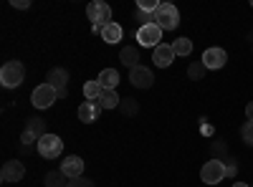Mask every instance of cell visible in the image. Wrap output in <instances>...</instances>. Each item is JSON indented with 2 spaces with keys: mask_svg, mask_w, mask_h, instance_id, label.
<instances>
[{
  "mask_svg": "<svg viewBox=\"0 0 253 187\" xmlns=\"http://www.w3.org/2000/svg\"><path fill=\"white\" fill-rule=\"evenodd\" d=\"M26 78V66L20 64V61H8V64L0 69V81H3L5 89H15L23 84Z\"/></svg>",
  "mask_w": 253,
  "mask_h": 187,
  "instance_id": "cell-1",
  "label": "cell"
},
{
  "mask_svg": "<svg viewBox=\"0 0 253 187\" xmlns=\"http://www.w3.org/2000/svg\"><path fill=\"white\" fill-rule=\"evenodd\" d=\"M155 23L162 31H175L180 26V13L172 3H160V8L155 10Z\"/></svg>",
  "mask_w": 253,
  "mask_h": 187,
  "instance_id": "cell-2",
  "label": "cell"
},
{
  "mask_svg": "<svg viewBox=\"0 0 253 187\" xmlns=\"http://www.w3.org/2000/svg\"><path fill=\"white\" fill-rule=\"evenodd\" d=\"M134 38L139 40V46L144 48H157L160 40H162V28L157 23H147V26H139L134 31Z\"/></svg>",
  "mask_w": 253,
  "mask_h": 187,
  "instance_id": "cell-3",
  "label": "cell"
},
{
  "mask_svg": "<svg viewBox=\"0 0 253 187\" xmlns=\"http://www.w3.org/2000/svg\"><path fill=\"white\" fill-rule=\"evenodd\" d=\"M36 150H38V154L43 157V159H56V157H61V152H63V142H61V137H56V134H46V137L38 139Z\"/></svg>",
  "mask_w": 253,
  "mask_h": 187,
  "instance_id": "cell-4",
  "label": "cell"
},
{
  "mask_svg": "<svg viewBox=\"0 0 253 187\" xmlns=\"http://www.w3.org/2000/svg\"><path fill=\"white\" fill-rule=\"evenodd\" d=\"M56 99H58V94H56V89H53V86H48V84L36 86V89H33V94H31V104H33L36 109H48Z\"/></svg>",
  "mask_w": 253,
  "mask_h": 187,
  "instance_id": "cell-5",
  "label": "cell"
},
{
  "mask_svg": "<svg viewBox=\"0 0 253 187\" xmlns=\"http://www.w3.org/2000/svg\"><path fill=\"white\" fill-rule=\"evenodd\" d=\"M86 15L94 26H109L112 23V8L107 3H101V0H94V3H89L86 8Z\"/></svg>",
  "mask_w": 253,
  "mask_h": 187,
  "instance_id": "cell-6",
  "label": "cell"
},
{
  "mask_svg": "<svg viewBox=\"0 0 253 187\" xmlns=\"http://www.w3.org/2000/svg\"><path fill=\"white\" fill-rule=\"evenodd\" d=\"M225 177V164L220 159H210L203 164V170H200V180L205 185H218L220 180Z\"/></svg>",
  "mask_w": 253,
  "mask_h": 187,
  "instance_id": "cell-7",
  "label": "cell"
},
{
  "mask_svg": "<svg viewBox=\"0 0 253 187\" xmlns=\"http://www.w3.org/2000/svg\"><path fill=\"white\" fill-rule=\"evenodd\" d=\"M23 175H26V167H23V162H20V159H10V162H5V164H3V170H0V180L8 182V185L20 182V180H23Z\"/></svg>",
  "mask_w": 253,
  "mask_h": 187,
  "instance_id": "cell-8",
  "label": "cell"
},
{
  "mask_svg": "<svg viewBox=\"0 0 253 187\" xmlns=\"http://www.w3.org/2000/svg\"><path fill=\"white\" fill-rule=\"evenodd\" d=\"M175 61V48L172 43H160L157 48H152V64L157 69H167Z\"/></svg>",
  "mask_w": 253,
  "mask_h": 187,
  "instance_id": "cell-9",
  "label": "cell"
},
{
  "mask_svg": "<svg viewBox=\"0 0 253 187\" xmlns=\"http://www.w3.org/2000/svg\"><path fill=\"white\" fill-rule=\"evenodd\" d=\"M203 64H205L208 71H218V69H223L228 64V53L223 48H208L203 53Z\"/></svg>",
  "mask_w": 253,
  "mask_h": 187,
  "instance_id": "cell-10",
  "label": "cell"
},
{
  "mask_svg": "<svg viewBox=\"0 0 253 187\" xmlns=\"http://www.w3.org/2000/svg\"><path fill=\"white\" fill-rule=\"evenodd\" d=\"M129 81H132V86L137 89H150L155 84V74L152 69H147V66H137L129 71Z\"/></svg>",
  "mask_w": 253,
  "mask_h": 187,
  "instance_id": "cell-11",
  "label": "cell"
},
{
  "mask_svg": "<svg viewBox=\"0 0 253 187\" xmlns=\"http://www.w3.org/2000/svg\"><path fill=\"white\" fill-rule=\"evenodd\" d=\"M63 175H66L69 180H76V177H84V159L81 157H66L61 159V167H58Z\"/></svg>",
  "mask_w": 253,
  "mask_h": 187,
  "instance_id": "cell-12",
  "label": "cell"
},
{
  "mask_svg": "<svg viewBox=\"0 0 253 187\" xmlns=\"http://www.w3.org/2000/svg\"><path fill=\"white\" fill-rule=\"evenodd\" d=\"M101 114V107H99V101H84L81 107H79V121L84 124H94Z\"/></svg>",
  "mask_w": 253,
  "mask_h": 187,
  "instance_id": "cell-13",
  "label": "cell"
},
{
  "mask_svg": "<svg viewBox=\"0 0 253 187\" xmlns=\"http://www.w3.org/2000/svg\"><path fill=\"white\" fill-rule=\"evenodd\" d=\"M46 84L53 86L56 91H58V89H66V84H69V71H66V69H61V66L51 69V71L46 74Z\"/></svg>",
  "mask_w": 253,
  "mask_h": 187,
  "instance_id": "cell-14",
  "label": "cell"
},
{
  "mask_svg": "<svg viewBox=\"0 0 253 187\" xmlns=\"http://www.w3.org/2000/svg\"><path fill=\"white\" fill-rule=\"evenodd\" d=\"M122 36H124V31H122L119 23H114V20H112L109 26H104V28H101V40H104V43H109V46L119 43Z\"/></svg>",
  "mask_w": 253,
  "mask_h": 187,
  "instance_id": "cell-15",
  "label": "cell"
},
{
  "mask_svg": "<svg viewBox=\"0 0 253 187\" xmlns=\"http://www.w3.org/2000/svg\"><path fill=\"white\" fill-rule=\"evenodd\" d=\"M119 61H122V64L126 66V69H137L139 66V51L134 48V46H124L122 51H119Z\"/></svg>",
  "mask_w": 253,
  "mask_h": 187,
  "instance_id": "cell-16",
  "label": "cell"
},
{
  "mask_svg": "<svg viewBox=\"0 0 253 187\" xmlns=\"http://www.w3.org/2000/svg\"><path fill=\"white\" fill-rule=\"evenodd\" d=\"M119 104H122V99H119L117 89H104L101 91V96H99V107L101 109H117Z\"/></svg>",
  "mask_w": 253,
  "mask_h": 187,
  "instance_id": "cell-17",
  "label": "cell"
},
{
  "mask_svg": "<svg viewBox=\"0 0 253 187\" xmlns=\"http://www.w3.org/2000/svg\"><path fill=\"white\" fill-rule=\"evenodd\" d=\"M96 81H99L104 89H117V86H119V71H117V69H104Z\"/></svg>",
  "mask_w": 253,
  "mask_h": 187,
  "instance_id": "cell-18",
  "label": "cell"
},
{
  "mask_svg": "<svg viewBox=\"0 0 253 187\" xmlns=\"http://www.w3.org/2000/svg\"><path fill=\"white\" fill-rule=\"evenodd\" d=\"M23 132H28L31 137H36V139H41V137H46L48 132H46V121L43 119H38V116H33V119H28L26 121V129Z\"/></svg>",
  "mask_w": 253,
  "mask_h": 187,
  "instance_id": "cell-19",
  "label": "cell"
},
{
  "mask_svg": "<svg viewBox=\"0 0 253 187\" xmlns=\"http://www.w3.org/2000/svg\"><path fill=\"white\" fill-rule=\"evenodd\" d=\"M101 91H104V86L99 81H86V84H84V96H86V101H99Z\"/></svg>",
  "mask_w": 253,
  "mask_h": 187,
  "instance_id": "cell-20",
  "label": "cell"
},
{
  "mask_svg": "<svg viewBox=\"0 0 253 187\" xmlns=\"http://www.w3.org/2000/svg\"><path fill=\"white\" fill-rule=\"evenodd\" d=\"M66 180H69V177L63 175L61 170H53V172H48V175H46V180H43V182H46V187H69V182H66Z\"/></svg>",
  "mask_w": 253,
  "mask_h": 187,
  "instance_id": "cell-21",
  "label": "cell"
},
{
  "mask_svg": "<svg viewBox=\"0 0 253 187\" xmlns=\"http://www.w3.org/2000/svg\"><path fill=\"white\" fill-rule=\"evenodd\" d=\"M210 154H213V159H225L228 157V144H225V139H213L210 142Z\"/></svg>",
  "mask_w": 253,
  "mask_h": 187,
  "instance_id": "cell-22",
  "label": "cell"
},
{
  "mask_svg": "<svg viewBox=\"0 0 253 187\" xmlns=\"http://www.w3.org/2000/svg\"><path fill=\"white\" fill-rule=\"evenodd\" d=\"M172 48H175V56H190L193 53V40L190 38H175Z\"/></svg>",
  "mask_w": 253,
  "mask_h": 187,
  "instance_id": "cell-23",
  "label": "cell"
},
{
  "mask_svg": "<svg viewBox=\"0 0 253 187\" xmlns=\"http://www.w3.org/2000/svg\"><path fill=\"white\" fill-rule=\"evenodd\" d=\"M119 112H122L124 116H137V114H139V104H137V99H122Z\"/></svg>",
  "mask_w": 253,
  "mask_h": 187,
  "instance_id": "cell-24",
  "label": "cell"
},
{
  "mask_svg": "<svg viewBox=\"0 0 253 187\" xmlns=\"http://www.w3.org/2000/svg\"><path fill=\"white\" fill-rule=\"evenodd\" d=\"M205 71H208V69H205L203 61H193V64L187 66V76L193 78V81H200V78L205 76Z\"/></svg>",
  "mask_w": 253,
  "mask_h": 187,
  "instance_id": "cell-25",
  "label": "cell"
},
{
  "mask_svg": "<svg viewBox=\"0 0 253 187\" xmlns=\"http://www.w3.org/2000/svg\"><path fill=\"white\" fill-rule=\"evenodd\" d=\"M223 164H225V177H236L238 175V159L236 157H225Z\"/></svg>",
  "mask_w": 253,
  "mask_h": 187,
  "instance_id": "cell-26",
  "label": "cell"
},
{
  "mask_svg": "<svg viewBox=\"0 0 253 187\" xmlns=\"http://www.w3.org/2000/svg\"><path fill=\"white\" fill-rule=\"evenodd\" d=\"M241 137H243V142L248 144V147H253V121H246L241 127Z\"/></svg>",
  "mask_w": 253,
  "mask_h": 187,
  "instance_id": "cell-27",
  "label": "cell"
},
{
  "mask_svg": "<svg viewBox=\"0 0 253 187\" xmlns=\"http://www.w3.org/2000/svg\"><path fill=\"white\" fill-rule=\"evenodd\" d=\"M160 8L157 0H137V10H144V13H155Z\"/></svg>",
  "mask_w": 253,
  "mask_h": 187,
  "instance_id": "cell-28",
  "label": "cell"
},
{
  "mask_svg": "<svg viewBox=\"0 0 253 187\" xmlns=\"http://www.w3.org/2000/svg\"><path fill=\"white\" fill-rule=\"evenodd\" d=\"M69 187H94V182L89 177H76V180H69Z\"/></svg>",
  "mask_w": 253,
  "mask_h": 187,
  "instance_id": "cell-29",
  "label": "cell"
},
{
  "mask_svg": "<svg viewBox=\"0 0 253 187\" xmlns=\"http://www.w3.org/2000/svg\"><path fill=\"white\" fill-rule=\"evenodd\" d=\"M10 5H13V8H18V10H28V8H31L28 0H10Z\"/></svg>",
  "mask_w": 253,
  "mask_h": 187,
  "instance_id": "cell-30",
  "label": "cell"
},
{
  "mask_svg": "<svg viewBox=\"0 0 253 187\" xmlns=\"http://www.w3.org/2000/svg\"><path fill=\"white\" fill-rule=\"evenodd\" d=\"M246 116H248V121H253V101L246 107Z\"/></svg>",
  "mask_w": 253,
  "mask_h": 187,
  "instance_id": "cell-31",
  "label": "cell"
},
{
  "mask_svg": "<svg viewBox=\"0 0 253 187\" xmlns=\"http://www.w3.org/2000/svg\"><path fill=\"white\" fill-rule=\"evenodd\" d=\"M233 187H251V185H246V182H233Z\"/></svg>",
  "mask_w": 253,
  "mask_h": 187,
  "instance_id": "cell-32",
  "label": "cell"
},
{
  "mask_svg": "<svg viewBox=\"0 0 253 187\" xmlns=\"http://www.w3.org/2000/svg\"><path fill=\"white\" fill-rule=\"evenodd\" d=\"M251 8H253V3H251Z\"/></svg>",
  "mask_w": 253,
  "mask_h": 187,
  "instance_id": "cell-33",
  "label": "cell"
},
{
  "mask_svg": "<svg viewBox=\"0 0 253 187\" xmlns=\"http://www.w3.org/2000/svg\"><path fill=\"white\" fill-rule=\"evenodd\" d=\"M251 187H253V185H251Z\"/></svg>",
  "mask_w": 253,
  "mask_h": 187,
  "instance_id": "cell-34",
  "label": "cell"
}]
</instances>
